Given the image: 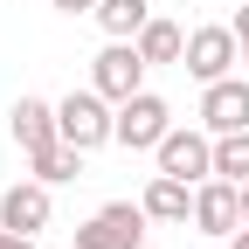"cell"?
<instances>
[{"instance_id": "8992f818", "label": "cell", "mask_w": 249, "mask_h": 249, "mask_svg": "<svg viewBox=\"0 0 249 249\" xmlns=\"http://www.w3.org/2000/svg\"><path fill=\"white\" fill-rule=\"evenodd\" d=\"M187 76H201V83H222L235 62H242V35L235 28H194V35H187Z\"/></svg>"}, {"instance_id": "7c38bea8", "label": "cell", "mask_w": 249, "mask_h": 249, "mask_svg": "<svg viewBox=\"0 0 249 249\" xmlns=\"http://www.w3.org/2000/svg\"><path fill=\"white\" fill-rule=\"evenodd\" d=\"M132 42H139V55H145V62H180V55H187V35H180L173 21H160V14H152Z\"/></svg>"}, {"instance_id": "277c9868", "label": "cell", "mask_w": 249, "mask_h": 249, "mask_svg": "<svg viewBox=\"0 0 249 249\" xmlns=\"http://www.w3.org/2000/svg\"><path fill=\"white\" fill-rule=\"evenodd\" d=\"M145 70H152V62L139 55V42L111 35V49H104L97 62H90V83H97L111 104H124V97H139V90H145Z\"/></svg>"}, {"instance_id": "30bf717a", "label": "cell", "mask_w": 249, "mask_h": 249, "mask_svg": "<svg viewBox=\"0 0 249 249\" xmlns=\"http://www.w3.org/2000/svg\"><path fill=\"white\" fill-rule=\"evenodd\" d=\"M7 124H14V145L28 152V160H35V152H49V145L62 139V124H55V104H42V97H21Z\"/></svg>"}, {"instance_id": "5bb4252c", "label": "cell", "mask_w": 249, "mask_h": 249, "mask_svg": "<svg viewBox=\"0 0 249 249\" xmlns=\"http://www.w3.org/2000/svg\"><path fill=\"white\" fill-rule=\"evenodd\" d=\"M97 21H104V35H124V42H132L139 28L152 21V0H97Z\"/></svg>"}, {"instance_id": "52a82bcc", "label": "cell", "mask_w": 249, "mask_h": 249, "mask_svg": "<svg viewBox=\"0 0 249 249\" xmlns=\"http://www.w3.org/2000/svg\"><path fill=\"white\" fill-rule=\"evenodd\" d=\"M194 229H201V235H235V229H242V180L208 173V180L194 187Z\"/></svg>"}, {"instance_id": "4fadbf2b", "label": "cell", "mask_w": 249, "mask_h": 249, "mask_svg": "<svg viewBox=\"0 0 249 249\" xmlns=\"http://www.w3.org/2000/svg\"><path fill=\"white\" fill-rule=\"evenodd\" d=\"M28 166H35V180L62 187V180H76V173H83V145H70V139H55V145H49V152H35V160H28Z\"/></svg>"}, {"instance_id": "ba28073f", "label": "cell", "mask_w": 249, "mask_h": 249, "mask_svg": "<svg viewBox=\"0 0 249 249\" xmlns=\"http://www.w3.org/2000/svg\"><path fill=\"white\" fill-rule=\"evenodd\" d=\"M201 124H208L214 139H222V132H249V83L242 76L201 83Z\"/></svg>"}, {"instance_id": "ffe728a7", "label": "cell", "mask_w": 249, "mask_h": 249, "mask_svg": "<svg viewBox=\"0 0 249 249\" xmlns=\"http://www.w3.org/2000/svg\"><path fill=\"white\" fill-rule=\"evenodd\" d=\"M242 222H249V180H242Z\"/></svg>"}, {"instance_id": "5b68a950", "label": "cell", "mask_w": 249, "mask_h": 249, "mask_svg": "<svg viewBox=\"0 0 249 249\" xmlns=\"http://www.w3.org/2000/svg\"><path fill=\"white\" fill-rule=\"evenodd\" d=\"M166 132H173V104H166V97L139 90V97H124V104H118V145H132V152H152Z\"/></svg>"}, {"instance_id": "8fae6325", "label": "cell", "mask_w": 249, "mask_h": 249, "mask_svg": "<svg viewBox=\"0 0 249 249\" xmlns=\"http://www.w3.org/2000/svg\"><path fill=\"white\" fill-rule=\"evenodd\" d=\"M145 214H152V222H187V214H194V194H187V180L152 173V187H145Z\"/></svg>"}, {"instance_id": "9a60e30c", "label": "cell", "mask_w": 249, "mask_h": 249, "mask_svg": "<svg viewBox=\"0 0 249 249\" xmlns=\"http://www.w3.org/2000/svg\"><path fill=\"white\" fill-rule=\"evenodd\" d=\"M214 173L222 180H249V132H222L214 139Z\"/></svg>"}, {"instance_id": "44dd1931", "label": "cell", "mask_w": 249, "mask_h": 249, "mask_svg": "<svg viewBox=\"0 0 249 249\" xmlns=\"http://www.w3.org/2000/svg\"><path fill=\"white\" fill-rule=\"evenodd\" d=\"M242 70H249V42H242Z\"/></svg>"}, {"instance_id": "9c48e42d", "label": "cell", "mask_w": 249, "mask_h": 249, "mask_svg": "<svg viewBox=\"0 0 249 249\" xmlns=\"http://www.w3.org/2000/svg\"><path fill=\"white\" fill-rule=\"evenodd\" d=\"M0 229L42 235V229H49V180H14L7 194H0Z\"/></svg>"}, {"instance_id": "e0dca14e", "label": "cell", "mask_w": 249, "mask_h": 249, "mask_svg": "<svg viewBox=\"0 0 249 249\" xmlns=\"http://www.w3.org/2000/svg\"><path fill=\"white\" fill-rule=\"evenodd\" d=\"M0 249H35V235H14V229H0Z\"/></svg>"}, {"instance_id": "d6986e66", "label": "cell", "mask_w": 249, "mask_h": 249, "mask_svg": "<svg viewBox=\"0 0 249 249\" xmlns=\"http://www.w3.org/2000/svg\"><path fill=\"white\" fill-rule=\"evenodd\" d=\"M229 249H249V222H242V229H235V235H229Z\"/></svg>"}, {"instance_id": "ac0fdd59", "label": "cell", "mask_w": 249, "mask_h": 249, "mask_svg": "<svg viewBox=\"0 0 249 249\" xmlns=\"http://www.w3.org/2000/svg\"><path fill=\"white\" fill-rule=\"evenodd\" d=\"M229 28H235V35H242V42H249V0H242V14H235Z\"/></svg>"}, {"instance_id": "6da1fadb", "label": "cell", "mask_w": 249, "mask_h": 249, "mask_svg": "<svg viewBox=\"0 0 249 249\" xmlns=\"http://www.w3.org/2000/svg\"><path fill=\"white\" fill-rule=\"evenodd\" d=\"M55 124H62V139H70V145L97 152L104 139H118V104L90 83V90H70V97L55 104Z\"/></svg>"}, {"instance_id": "7a4b0ae2", "label": "cell", "mask_w": 249, "mask_h": 249, "mask_svg": "<svg viewBox=\"0 0 249 249\" xmlns=\"http://www.w3.org/2000/svg\"><path fill=\"white\" fill-rule=\"evenodd\" d=\"M145 201H104L76 229V249H145Z\"/></svg>"}, {"instance_id": "3957f363", "label": "cell", "mask_w": 249, "mask_h": 249, "mask_svg": "<svg viewBox=\"0 0 249 249\" xmlns=\"http://www.w3.org/2000/svg\"><path fill=\"white\" fill-rule=\"evenodd\" d=\"M152 160H160V173H173V180H187V187H201L208 173H214V132L201 124V132H173L152 145Z\"/></svg>"}, {"instance_id": "2e32d148", "label": "cell", "mask_w": 249, "mask_h": 249, "mask_svg": "<svg viewBox=\"0 0 249 249\" xmlns=\"http://www.w3.org/2000/svg\"><path fill=\"white\" fill-rule=\"evenodd\" d=\"M49 7H62V14H97V0H49Z\"/></svg>"}]
</instances>
